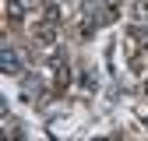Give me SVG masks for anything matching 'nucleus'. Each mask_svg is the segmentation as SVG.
<instances>
[{
    "label": "nucleus",
    "instance_id": "nucleus-3",
    "mask_svg": "<svg viewBox=\"0 0 148 141\" xmlns=\"http://www.w3.org/2000/svg\"><path fill=\"white\" fill-rule=\"evenodd\" d=\"M145 88H148V85H145Z\"/></svg>",
    "mask_w": 148,
    "mask_h": 141
},
{
    "label": "nucleus",
    "instance_id": "nucleus-2",
    "mask_svg": "<svg viewBox=\"0 0 148 141\" xmlns=\"http://www.w3.org/2000/svg\"><path fill=\"white\" fill-rule=\"evenodd\" d=\"M138 18H148V0H145V4H138Z\"/></svg>",
    "mask_w": 148,
    "mask_h": 141
},
{
    "label": "nucleus",
    "instance_id": "nucleus-1",
    "mask_svg": "<svg viewBox=\"0 0 148 141\" xmlns=\"http://www.w3.org/2000/svg\"><path fill=\"white\" fill-rule=\"evenodd\" d=\"M0 67H4V74H21V57H18V49L11 42H4V49H0Z\"/></svg>",
    "mask_w": 148,
    "mask_h": 141
}]
</instances>
